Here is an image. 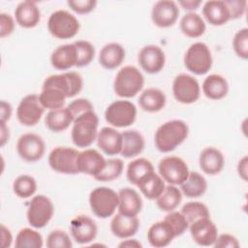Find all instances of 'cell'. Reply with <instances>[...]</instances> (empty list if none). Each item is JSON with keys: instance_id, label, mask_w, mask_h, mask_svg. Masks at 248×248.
Wrapping results in <instances>:
<instances>
[{"instance_id": "48", "label": "cell", "mask_w": 248, "mask_h": 248, "mask_svg": "<svg viewBox=\"0 0 248 248\" xmlns=\"http://www.w3.org/2000/svg\"><path fill=\"white\" fill-rule=\"evenodd\" d=\"M67 5L72 11L79 15H85L91 13L97 6L96 0H71L67 2Z\"/></svg>"}, {"instance_id": "24", "label": "cell", "mask_w": 248, "mask_h": 248, "mask_svg": "<svg viewBox=\"0 0 248 248\" xmlns=\"http://www.w3.org/2000/svg\"><path fill=\"white\" fill-rule=\"evenodd\" d=\"M16 23L23 28H34L41 21V11L34 1H21L15 10Z\"/></svg>"}, {"instance_id": "22", "label": "cell", "mask_w": 248, "mask_h": 248, "mask_svg": "<svg viewBox=\"0 0 248 248\" xmlns=\"http://www.w3.org/2000/svg\"><path fill=\"white\" fill-rule=\"evenodd\" d=\"M139 228L140 220L138 216H128L118 212L110 221V232L114 236L121 239L134 236Z\"/></svg>"}, {"instance_id": "43", "label": "cell", "mask_w": 248, "mask_h": 248, "mask_svg": "<svg viewBox=\"0 0 248 248\" xmlns=\"http://www.w3.org/2000/svg\"><path fill=\"white\" fill-rule=\"evenodd\" d=\"M77 49V66L76 67H85L89 65L95 56L94 46L85 40H78L74 42Z\"/></svg>"}, {"instance_id": "47", "label": "cell", "mask_w": 248, "mask_h": 248, "mask_svg": "<svg viewBox=\"0 0 248 248\" xmlns=\"http://www.w3.org/2000/svg\"><path fill=\"white\" fill-rule=\"evenodd\" d=\"M67 108L68 110L70 111L72 117H73V121L84 114L85 112H88L90 110H94V108H93V105L91 104V102L87 99H84V98H78V99H76L74 101H72L68 106H67Z\"/></svg>"}, {"instance_id": "44", "label": "cell", "mask_w": 248, "mask_h": 248, "mask_svg": "<svg viewBox=\"0 0 248 248\" xmlns=\"http://www.w3.org/2000/svg\"><path fill=\"white\" fill-rule=\"evenodd\" d=\"M232 48L234 53L241 59H248V28L239 29L233 36Z\"/></svg>"}, {"instance_id": "25", "label": "cell", "mask_w": 248, "mask_h": 248, "mask_svg": "<svg viewBox=\"0 0 248 248\" xmlns=\"http://www.w3.org/2000/svg\"><path fill=\"white\" fill-rule=\"evenodd\" d=\"M78 56L74 43L57 46L50 54L51 66L59 71L69 70L77 66Z\"/></svg>"}, {"instance_id": "7", "label": "cell", "mask_w": 248, "mask_h": 248, "mask_svg": "<svg viewBox=\"0 0 248 248\" xmlns=\"http://www.w3.org/2000/svg\"><path fill=\"white\" fill-rule=\"evenodd\" d=\"M136 106L125 99L113 101L105 110L106 121L114 128L129 127L136 121Z\"/></svg>"}, {"instance_id": "46", "label": "cell", "mask_w": 248, "mask_h": 248, "mask_svg": "<svg viewBox=\"0 0 248 248\" xmlns=\"http://www.w3.org/2000/svg\"><path fill=\"white\" fill-rule=\"evenodd\" d=\"M164 220H166L170 225V227L172 228V230L175 232L176 237L183 234L189 228V224H188L187 220L182 215V213L178 212V211L172 210V211L168 212V214L165 216Z\"/></svg>"}, {"instance_id": "45", "label": "cell", "mask_w": 248, "mask_h": 248, "mask_svg": "<svg viewBox=\"0 0 248 248\" xmlns=\"http://www.w3.org/2000/svg\"><path fill=\"white\" fill-rule=\"evenodd\" d=\"M72 246L69 234L62 230H53L46 236L47 248H71Z\"/></svg>"}, {"instance_id": "38", "label": "cell", "mask_w": 248, "mask_h": 248, "mask_svg": "<svg viewBox=\"0 0 248 248\" xmlns=\"http://www.w3.org/2000/svg\"><path fill=\"white\" fill-rule=\"evenodd\" d=\"M39 99L42 106L48 110L64 108L66 102V95L59 89L51 86L42 87L39 94Z\"/></svg>"}, {"instance_id": "12", "label": "cell", "mask_w": 248, "mask_h": 248, "mask_svg": "<svg viewBox=\"0 0 248 248\" xmlns=\"http://www.w3.org/2000/svg\"><path fill=\"white\" fill-rule=\"evenodd\" d=\"M55 87L61 90L67 98L78 95L83 87V78L78 72H65L57 75H50L46 78L42 87Z\"/></svg>"}, {"instance_id": "6", "label": "cell", "mask_w": 248, "mask_h": 248, "mask_svg": "<svg viewBox=\"0 0 248 248\" xmlns=\"http://www.w3.org/2000/svg\"><path fill=\"white\" fill-rule=\"evenodd\" d=\"M184 66L194 75L202 76L212 67L213 59L208 46L202 42L192 44L184 54Z\"/></svg>"}, {"instance_id": "53", "label": "cell", "mask_w": 248, "mask_h": 248, "mask_svg": "<svg viewBox=\"0 0 248 248\" xmlns=\"http://www.w3.org/2000/svg\"><path fill=\"white\" fill-rule=\"evenodd\" d=\"M13 243V234L11 231L4 225H1V246L3 248H8Z\"/></svg>"}, {"instance_id": "41", "label": "cell", "mask_w": 248, "mask_h": 248, "mask_svg": "<svg viewBox=\"0 0 248 248\" xmlns=\"http://www.w3.org/2000/svg\"><path fill=\"white\" fill-rule=\"evenodd\" d=\"M124 170V163L119 158H110L106 161L103 170L94 178L97 181L108 182L120 177Z\"/></svg>"}, {"instance_id": "28", "label": "cell", "mask_w": 248, "mask_h": 248, "mask_svg": "<svg viewBox=\"0 0 248 248\" xmlns=\"http://www.w3.org/2000/svg\"><path fill=\"white\" fill-rule=\"evenodd\" d=\"M125 49L118 43L106 44L99 52V63L107 70H113L119 67L125 59Z\"/></svg>"}, {"instance_id": "1", "label": "cell", "mask_w": 248, "mask_h": 248, "mask_svg": "<svg viewBox=\"0 0 248 248\" xmlns=\"http://www.w3.org/2000/svg\"><path fill=\"white\" fill-rule=\"evenodd\" d=\"M189 127L181 119L169 120L158 127L154 135L156 148L162 153H169L179 146L188 137Z\"/></svg>"}, {"instance_id": "31", "label": "cell", "mask_w": 248, "mask_h": 248, "mask_svg": "<svg viewBox=\"0 0 248 248\" xmlns=\"http://www.w3.org/2000/svg\"><path fill=\"white\" fill-rule=\"evenodd\" d=\"M122 149L121 156L124 158H134L140 155L145 146V140L142 134L138 130H126L122 132Z\"/></svg>"}, {"instance_id": "57", "label": "cell", "mask_w": 248, "mask_h": 248, "mask_svg": "<svg viewBox=\"0 0 248 248\" xmlns=\"http://www.w3.org/2000/svg\"><path fill=\"white\" fill-rule=\"evenodd\" d=\"M118 247L120 248H124V247H129V248H141L142 247V244L138 240V239H135V238H125L124 240H122L119 244H118Z\"/></svg>"}, {"instance_id": "29", "label": "cell", "mask_w": 248, "mask_h": 248, "mask_svg": "<svg viewBox=\"0 0 248 248\" xmlns=\"http://www.w3.org/2000/svg\"><path fill=\"white\" fill-rule=\"evenodd\" d=\"M202 90L206 98L217 101L227 96L229 92V83L223 76L219 74H211L203 79Z\"/></svg>"}, {"instance_id": "21", "label": "cell", "mask_w": 248, "mask_h": 248, "mask_svg": "<svg viewBox=\"0 0 248 248\" xmlns=\"http://www.w3.org/2000/svg\"><path fill=\"white\" fill-rule=\"evenodd\" d=\"M201 170L208 175H216L223 170L225 166V157L223 153L216 147H204L199 157Z\"/></svg>"}, {"instance_id": "50", "label": "cell", "mask_w": 248, "mask_h": 248, "mask_svg": "<svg viewBox=\"0 0 248 248\" xmlns=\"http://www.w3.org/2000/svg\"><path fill=\"white\" fill-rule=\"evenodd\" d=\"M16 21L14 17L7 13L0 14V37H9L15 30Z\"/></svg>"}, {"instance_id": "2", "label": "cell", "mask_w": 248, "mask_h": 248, "mask_svg": "<svg viewBox=\"0 0 248 248\" xmlns=\"http://www.w3.org/2000/svg\"><path fill=\"white\" fill-rule=\"evenodd\" d=\"M99 117L94 110L85 112L73 121L71 139L77 147L90 146L98 136Z\"/></svg>"}, {"instance_id": "3", "label": "cell", "mask_w": 248, "mask_h": 248, "mask_svg": "<svg viewBox=\"0 0 248 248\" xmlns=\"http://www.w3.org/2000/svg\"><path fill=\"white\" fill-rule=\"evenodd\" d=\"M144 85V77L136 66L122 67L115 75L113 90L121 98L135 97Z\"/></svg>"}, {"instance_id": "5", "label": "cell", "mask_w": 248, "mask_h": 248, "mask_svg": "<svg viewBox=\"0 0 248 248\" xmlns=\"http://www.w3.org/2000/svg\"><path fill=\"white\" fill-rule=\"evenodd\" d=\"M78 18L66 10H57L50 14L47 20V30L51 36L59 40L74 38L79 31Z\"/></svg>"}, {"instance_id": "26", "label": "cell", "mask_w": 248, "mask_h": 248, "mask_svg": "<svg viewBox=\"0 0 248 248\" xmlns=\"http://www.w3.org/2000/svg\"><path fill=\"white\" fill-rule=\"evenodd\" d=\"M118 212L128 216H138L142 209L140 195L133 188L125 187L118 192Z\"/></svg>"}, {"instance_id": "14", "label": "cell", "mask_w": 248, "mask_h": 248, "mask_svg": "<svg viewBox=\"0 0 248 248\" xmlns=\"http://www.w3.org/2000/svg\"><path fill=\"white\" fill-rule=\"evenodd\" d=\"M16 151L21 159L34 163L43 158L46 151V143L41 136L34 133H25L16 141Z\"/></svg>"}, {"instance_id": "49", "label": "cell", "mask_w": 248, "mask_h": 248, "mask_svg": "<svg viewBox=\"0 0 248 248\" xmlns=\"http://www.w3.org/2000/svg\"><path fill=\"white\" fill-rule=\"evenodd\" d=\"M224 2L228 7L231 20L240 18L246 12V0H224Z\"/></svg>"}, {"instance_id": "20", "label": "cell", "mask_w": 248, "mask_h": 248, "mask_svg": "<svg viewBox=\"0 0 248 248\" xmlns=\"http://www.w3.org/2000/svg\"><path fill=\"white\" fill-rule=\"evenodd\" d=\"M98 147L107 155L120 154L122 149V133L117 131L114 127H103L97 136Z\"/></svg>"}, {"instance_id": "51", "label": "cell", "mask_w": 248, "mask_h": 248, "mask_svg": "<svg viewBox=\"0 0 248 248\" xmlns=\"http://www.w3.org/2000/svg\"><path fill=\"white\" fill-rule=\"evenodd\" d=\"M213 246L217 248H238L239 242L234 235L231 233H222L218 234Z\"/></svg>"}, {"instance_id": "8", "label": "cell", "mask_w": 248, "mask_h": 248, "mask_svg": "<svg viewBox=\"0 0 248 248\" xmlns=\"http://www.w3.org/2000/svg\"><path fill=\"white\" fill-rule=\"evenodd\" d=\"M53 214L54 205L51 200L45 195H36L28 203L26 218L32 228L42 229L49 223Z\"/></svg>"}, {"instance_id": "40", "label": "cell", "mask_w": 248, "mask_h": 248, "mask_svg": "<svg viewBox=\"0 0 248 248\" xmlns=\"http://www.w3.org/2000/svg\"><path fill=\"white\" fill-rule=\"evenodd\" d=\"M13 191L20 199H28L37 191V182L29 174H20L13 182Z\"/></svg>"}, {"instance_id": "19", "label": "cell", "mask_w": 248, "mask_h": 248, "mask_svg": "<svg viewBox=\"0 0 248 248\" xmlns=\"http://www.w3.org/2000/svg\"><path fill=\"white\" fill-rule=\"evenodd\" d=\"M105 157L96 149L85 148L78 152L77 165L78 172L90 176H97L106 165Z\"/></svg>"}, {"instance_id": "9", "label": "cell", "mask_w": 248, "mask_h": 248, "mask_svg": "<svg viewBox=\"0 0 248 248\" xmlns=\"http://www.w3.org/2000/svg\"><path fill=\"white\" fill-rule=\"evenodd\" d=\"M78 152L76 148L69 146H56L48 154V165L50 169L58 173L77 174V160Z\"/></svg>"}, {"instance_id": "42", "label": "cell", "mask_w": 248, "mask_h": 248, "mask_svg": "<svg viewBox=\"0 0 248 248\" xmlns=\"http://www.w3.org/2000/svg\"><path fill=\"white\" fill-rule=\"evenodd\" d=\"M180 212L187 220L189 226L196 220L202 217H210L208 207L201 202H188L182 207Z\"/></svg>"}, {"instance_id": "16", "label": "cell", "mask_w": 248, "mask_h": 248, "mask_svg": "<svg viewBox=\"0 0 248 248\" xmlns=\"http://www.w3.org/2000/svg\"><path fill=\"white\" fill-rule=\"evenodd\" d=\"M70 232L74 240L78 244H88L92 242L98 232L96 222L89 216L80 214L72 219Z\"/></svg>"}, {"instance_id": "33", "label": "cell", "mask_w": 248, "mask_h": 248, "mask_svg": "<svg viewBox=\"0 0 248 248\" xmlns=\"http://www.w3.org/2000/svg\"><path fill=\"white\" fill-rule=\"evenodd\" d=\"M181 32L189 38H199L204 34L206 24L204 19L195 12L185 14L179 22Z\"/></svg>"}, {"instance_id": "32", "label": "cell", "mask_w": 248, "mask_h": 248, "mask_svg": "<svg viewBox=\"0 0 248 248\" xmlns=\"http://www.w3.org/2000/svg\"><path fill=\"white\" fill-rule=\"evenodd\" d=\"M71 124H73V117L67 107L49 110L45 116L46 127L53 133L63 132L67 130Z\"/></svg>"}, {"instance_id": "56", "label": "cell", "mask_w": 248, "mask_h": 248, "mask_svg": "<svg viewBox=\"0 0 248 248\" xmlns=\"http://www.w3.org/2000/svg\"><path fill=\"white\" fill-rule=\"evenodd\" d=\"M1 128H0V145L4 146L6 142L9 140L10 138V129L5 122H0Z\"/></svg>"}, {"instance_id": "11", "label": "cell", "mask_w": 248, "mask_h": 248, "mask_svg": "<svg viewBox=\"0 0 248 248\" xmlns=\"http://www.w3.org/2000/svg\"><path fill=\"white\" fill-rule=\"evenodd\" d=\"M172 95L181 104L190 105L201 96V85L196 78L188 74L177 75L172 81Z\"/></svg>"}, {"instance_id": "17", "label": "cell", "mask_w": 248, "mask_h": 248, "mask_svg": "<svg viewBox=\"0 0 248 248\" xmlns=\"http://www.w3.org/2000/svg\"><path fill=\"white\" fill-rule=\"evenodd\" d=\"M188 229L193 241L200 246H213L218 236V229L210 217L196 220Z\"/></svg>"}, {"instance_id": "54", "label": "cell", "mask_w": 248, "mask_h": 248, "mask_svg": "<svg viewBox=\"0 0 248 248\" xmlns=\"http://www.w3.org/2000/svg\"><path fill=\"white\" fill-rule=\"evenodd\" d=\"M237 173L242 180H244V181L248 180V158H247V156L242 157L238 161Z\"/></svg>"}, {"instance_id": "52", "label": "cell", "mask_w": 248, "mask_h": 248, "mask_svg": "<svg viewBox=\"0 0 248 248\" xmlns=\"http://www.w3.org/2000/svg\"><path fill=\"white\" fill-rule=\"evenodd\" d=\"M0 113H1V121L0 122H5L7 123L13 113V108L9 102H6L4 100L1 101L0 103Z\"/></svg>"}, {"instance_id": "37", "label": "cell", "mask_w": 248, "mask_h": 248, "mask_svg": "<svg viewBox=\"0 0 248 248\" xmlns=\"http://www.w3.org/2000/svg\"><path fill=\"white\" fill-rule=\"evenodd\" d=\"M182 193L175 185L169 184L165 187L162 194L156 199L158 208L165 212L174 210L181 202Z\"/></svg>"}, {"instance_id": "35", "label": "cell", "mask_w": 248, "mask_h": 248, "mask_svg": "<svg viewBox=\"0 0 248 248\" xmlns=\"http://www.w3.org/2000/svg\"><path fill=\"white\" fill-rule=\"evenodd\" d=\"M207 190V181L200 172L190 171L187 179L180 185L182 195L188 198H199Z\"/></svg>"}, {"instance_id": "36", "label": "cell", "mask_w": 248, "mask_h": 248, "mask_svg": "<svg viewBox=\"0 0 248 248\" xmlns=\"http://www.w3.org/2000/svg\"><path fill=\"white\" fill-rule=\"evenodd\" d=\"M154 170L152 163L146 158H137L130 162L126 170V177L133 185L138 183L149 172Z\"/></svg>"}, {"instance_id": "30", "label": "cell", "mask_w": 248, "mask_h": 248, "mask_svg": "<svg viewBox=\"0 0 248 248\" xmlns=\"http://www.w3.org/2000/svg\"><path fill=\"white\" fill-rule=\"evenodd\" d=\"M138 102L142 110L146 112H158L165 108L167 97L161 89L149 87L140 93Z\"/></svg>"}, {"instance_id": "10", "label": "cell", "mask_w": 248, "mask_h": 248, "mask_svg": "<svg viewBox=\"0 0 248 248\" xmlns=\"http://www.w3.org/2000/svg\"><path fill=\"white\" fill-rule=\"evenodd\" d=\"M158 171L165 182L170 185L180 186L189 175L187 163L177 156H167L160 160Z\"/></svg>"}, {"instance_id": "27", "label": "cell", "mask_w": 248, "mask_h": 248, "mask_svg": "<svg viewBox=\"0 0 248 248\" xmlns=\"http://www.w3.org/2000/svg\"><path fill=\"white\" fill-rule=\"evenodd\" d=\"M204 19L213 26H221L231 20L227 5L222 0H209L202 6Z\"/></svg>"}, {"instance_id": "34", "label": "cell", "mask_w": 248, "mask_h": 248, "mask_svg": "<svg viewBox=\"0 0 248 248\" xmlns=\"http://www.w3.org/2000/svg\"><path fill=\"white\" fill-rule=\"evenodd\" d=\"M141 194L148 200L156 201V199L164 191L166 184L164 179L160 174L156 173L154 170L145 175L137 185Z\"/></svg>"}, {"instance_id": "23", "label": "cell", "mask_w": 248, "mask_h": 248, "mask_svg": "<svg viewBox=\"0 0 248 248\" xmlns=\"http://www.w3.org/2000/svg\"><path fill=\"white\" fill-rule=\"evenodd\" d=\"M146 236L149 244L155 248L166 247L176 237L174 231L166 220L152 224L147 231Z\"/></svg>"}, {"instance_id": "15", "label": "cell", "mask_w": 248, "mask_h": 248, "mask_svg": "<svg viewBox=\"0 0 248 248\" xmlns=\"http://www.w3.org/2000/svg\"><path fill=\"white\" fill-rule=\"evenodd\" d=\"M138 62L144 72L154 75L161 72L165 67L166 55L159 46L146 45L140 50Z\"/></svg>"}, {"instance_id": "18", "label": "cell", "mask_w": 248, "mask_h": 248, "mask_svg": "<svg viewBox=\"0 0 248 248\" xmlns=\"http://www.w3.org/2000/svg\"><path fill=\"white\" fill-rule=\"evenodd\" d=\"M179 16L178 4L172 0L157 1L151 10L152 22L160 28L172 26Z\"/></svg>"}, {"instance_id": "4", "label": "cell", "mask_w": 248, "mask_h": 248, "mask_svg": "<svg viewBox=\"0 0 248 248\" xmlns=\"http://www.w3.org/2000/svg\"><path fill=\"white\" fill-rule=\"evenodd\" d=\"M88 202L95 216L107 219L112 216L118 207V193L108 187H97L90 192Z\"/></svg>"}, {"instance_id": "55", "label": "cell", "mask_w": 248, "mask_h": 248, "mask_svg": "<svg viewBox=\"0 0 248 248\" xmlns=\"http://www.w3.org/2000/svg\"><path fill=\"white\" fill-rule=\"evenodd\" d=\"M201 4H202L201 0H184V1L178 2L179 6H181L183 9L190 11V12L196 11L200 7Z\"/></svg>"}, {"instance_id": "13", "label": "cell", "mask_w": 248, "mask_h": 248, "mask_svg": "<svg viewBox=\"0 0 248 248\" xmlns=\"http://www.w3.org/2000/svg\"><path fill=\"white\" fill-rule=\"evenodd\" d=\"M45 110L46 108L42 106L39 95L28 94L20 100L16 108V118L23 126H35L41 120Z\"/></svg>"}, {"instance_id": "39", "label": "cell", "mask_w": 248, "mask_h": 248, "mask_svg": "<svg viewBox=\"0 0 248 248\" xmlns=\"http://www.w3.org/2000/svg\"><path fill=\"white\" fill-rule=\"evenodd\" d=\"M44 239L42 234L35 230V228L21 229L15 240V247L16 248H42Z\"/></svg>"}]
</instances>
